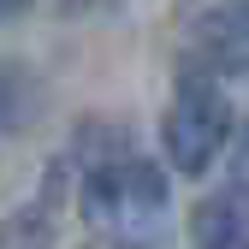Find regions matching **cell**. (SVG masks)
I'll return each mask as SVG.
<instances>
[{
	"instance_id": "obj_1",
	"label": "cell",
	"mask_w": 249,
	"mask_h": 249,
	"mask_svg": "<svg viewBox=\"0 0 249 249\" xmlns=\"http://www.w3.org/2000/svg\"><path fill=\"white\" fill-rule=\"evenodd\" d=\"M77 208H83L89 231H101L113 249H160L172 231L166 172L131 148H113L101 160H89V172L77 184Z\"/></svg>"
},
{
	"instance_id": "obj_2",
	"label": "cell",
	"mask_w": 249,
	"mask_h": 249,
	"mask_svg": "<svg viewBox=\"0 0 249 249\" xmlns=\"http://www.w3.org/2000/svg\"><path fill=\"white\" fill-rule=\"evenodd\" d=\"M226 142H231V101H226V89L213 83V71H202V66L184 71L178 89H172V107L160 119L166 160L184 178H196V172H208L226 154Z\"/></svg>"
},
{
	"instance_id": "obj_3",
	"label": "cell",
	"mask_w": 249,
	"mask_h": 249,
	"mask_svg": "<svg viewBox=\"0 0 249 249\" xmlns=\"http://www.w3.org/2000/svg\"><path fill=\"white\" fill-rule=\"evenodd\" d=\"M184 42H190L202 71L249 77V0H196L184 18Z\"/></svg>"
},
{
	"instance_id": "obj_4",
	"label": "cell",
	"mask_w": 249,
	"mask_h": 249,
	"mask_svg": "<svg viewBox=\"0 0 249 249\" xmlns=\"http://www.w3.org/2000/svg\"><path fill=\"white\" fill-rule=\"evenodd\" d=\"M237 184H231V196H208V202H196V213H190V237H196V249H249V213L237 208Z\"/></svg>"
},
{
	"instance_id": "obj_5",
	"label": "cell",
	"mask_w": 249,
	"mask_h": 249,
	"mask_svg": "<svg viewBox=\"0 0 249 249\" xmlns=\"http://www.w3.org/2000/svg\"><path fill=\"white\" fill-rule=\"evenodd\" d=\"M231 184L243 190V202H249V124H243V137H237V160H231Z\"/></svg>"
},
{
	"instance_id": "obj_6",
	"label": "cell",
	"mask_w": 249,
	"mask_h": 249,
	"mask_svg": "<svg viewBox=\"0 0 249 249\" xmlns=\"http://www.w3.org/2000/svg\"><path fill=\"white\" fill-rule=\"evenodd\" d=\"M24 6H30V0H0V12H6V18H18Z\"/></svg>"
}]
</instances>
